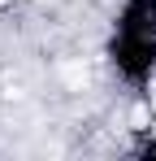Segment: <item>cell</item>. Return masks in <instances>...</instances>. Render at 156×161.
I'll return each instance as SVG.
<instances>
[{"label":"cell","instance_id":"cell-2","mask_svg":"<svg viewBox=\"0 0 156 161\" xmlns=\"http://www.w3.org/2000/svg\"><path fill=\"white\" fill-rule=\"evenodd\" d=\"M130 122H134V126H148V105L134 109V113H130Z\"/></svg>","mask_w":156,"mask_h":161},{"label":"cell","instance_id":"cell-1","mask_svg":"<svg viewBox=\"0 0 156 161\" xmlns=\"http://www.w3.org/2000/svg\"><path fill=\"white\" fill-rule=\"evenodd\" d=\"M61 79L70 83V87H82L87 83V65H61Z\"/></svg>","mask_w":156,"mask_h":161}]
</instances>
